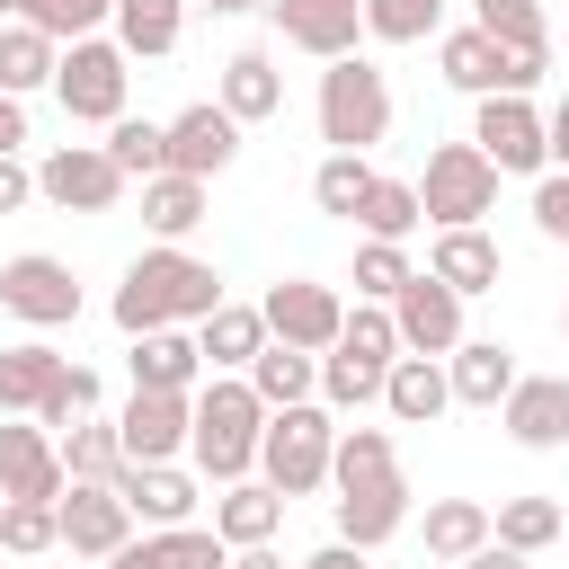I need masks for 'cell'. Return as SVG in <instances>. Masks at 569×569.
Segmentation results:
<instances>
[{"label": "cell", "mask_w": 569, "mask_h": 569, "mask_svg": "<svg viewBox=\"0 0 569 569\" xmlns=\"http://www.w3.org/2000/svg\"><path fill=\"white\" fill-rule=\"evenodd\" d=\"M267 18H276V36H284L293 53H311V62H338V53H356V36H365V9H356V0H267Z\"/></svg>", "instance_id": "e0dca14e"}, {"label": "cell", "mask_w": 569, "mask_h": 569, "mask_svg": "<svg viewBox=\"0 0 569 569\" xmlns=\"http://www.w3.org/2000/svg\"><path fill=\"white\" fill-rule=\"evenodd\" d=\"M445 18V0H365V36L373 44H427Z\"/></svg>", "instance_id": "7bdbcfd3"}, {"label": "cell", "mask_w": 569, "mask_h": 569, "mask_svg": "<svg viewBox=\"0 0 569 569\" xmlns=\"http://www.w3.org/2000/svg\"><path fill=\"white\" fill-rule=\"evenodd\" d=\"M391 329H400V356H453V347H462V293L418 267V276L391 293Z\"/></svg>", "instance_id": "7c38bea8"}, {"label": "cell", "mask_w": 569, "mask_h": 569, "mask_svg": "<svg viewBox=\"0 0 569 569\" xmlns=\"http://www.w3.org/2000/svg\"><path fill=\"white\" fill-rule=\"evenodd\" d=\"M560 533H569V507H560V498H498V507H489V542H507V551H525V560L551 551Z\"/></svg>", "instance_id": "1f68e13d"}, {"label": "cell", "mask_w": 569, "mask_h": 569, "mask_svg": "<svg viewBox=\"0 0 569 569\" xmlns=\"http://www.w3.org/2000/svg\"><path fill=\"white\" fill-rule=\"evenodd\" d=\"M62 542V516H53V498H0V551H18V560H44Z\"/></svg>", "instance_id": "f35d334b"}, {"label": "cell", "mask_w": 569, "mask_h": 569, "mask_svg": "<svg viewBox=\"0 0 569 569\" xmlns=\"http://www.w3.org/2000/svg\"><path fill=\"white\" fill-rule=\"evenodd\" d=\"M107 9H116V0H36V18H27V27H44L53 44H71V36H98V27H107Z\"/></svg>", "instance_id": "7dc6e473"}, {"label": "cell", "mask_w": 569, "mask_h": 569, "mask_svg": "<svg viewBox=\"0 0 569 569\" xmlns=\"http://www.w3.org/2000/svg\"><path fill=\"white\" fill-rule=\"evenodd\" d=\"M89 409H98V373H89V365H62V373H53V391L36 400V427H53V436H62V427H71V418H89Z\"/></svg>", "instance_id": "bcb514c9"}, {"label": "cell", "mask_w": 569, "mask_h": 569, "mask_svg": "<svg viewBox=\"0 0 569 569\" xmlns=\"http://www.w3.org/2000/svg\"><path fill=\"white\" fill-rule=\"evenodd\" d=\"M560 338H569V311H560Z\"/></svg>", "instance_id": "680465c9"}, {"label": "cell", "mask_w": 569, "mask_h": 569, "mask_svg": "<svg viewBox=\"0 0 569 569\" xmlns=\"http://www.w3.org/2000/svg\"><path fill=\"white\" fill-rule=\"evenodd\" d=\"M0 18H36V0H0Z\"/></svg>", "instance_id": "6f0895ef"}, {"label": "cell", "mask_w": 569, "mask_h": 569, "mask_svg": "<svg viewBox=\"0 0 569 569\" xmlns=\"http://www.w3.org/2000/svg\"><path fill=\"white\" fill-rule=\"evenodd\" d=\"M542 151H551V169H569V98L542 116Z\"/></svg>", "instance_id": "f907efd6"}, {"label": "cell", "mask_w": 569, "mask_h": 569, "mask_svg": "<svg viewBox=\"0 0 569 569\" xmlns=\"http://www.w3.org/2000/svg\"><path fill=\"white\" fill-rule=\"evenodd\" d=\"M222 569H284V560H276V542H249V551H231Z\"/></svg>", "instance_id": "11a10c76"}, {"label": "cell", "mask_w": 569, "mask_h": 569, "mask_svg": "<svg viewBox=\"0 0 569 569\" xmlns=\"http://www.w3.org/2000/svg\"><path fill=\"white\" fill-rule=\"evenodd\" d=\"M196 347H204V373H249V356L267 347V320H258V302H213L204 320H196Z\"/></svg>", "instance_id": "484cf974"}, {"label": "cell", "mask_w": 569, "mask_h": 569, "mask_svg": "<svg viewBox=\"0 0 569 569\" xmlns=\"http://www.w3.org/2000/svg\"><path fill=\"white\" fill-rule=\"evenodd\" d=\"M142 222H151V240H187L204 222V178H187V169L142 178Z\"/></svg>", "instance_id": "836d02e7"}, {"label": "cell", "mask_w": 569, "mask_h": 569, "mask_svg": "<svg viewBox=\"0 0 569 569\" xmlns=\"http://www.w3.org/2000/svg\"><path fill=\"white\" fill-rule=\"evenodd\" d=\"M107 160L142 187V178H160L169 169V124H151V116H116L107 124Z\"/></svg>", "instance_id": "74e56055"}, {"label": "cell", "mask_w": 569, "mask_h": 569, "mask_svg": "<svg viewBox=\"0 0 569 569\" xmlns=\"http://www.w3.org/2000/svg\"><path fill=\"white\" fill-rule=\"evenodd\" d=\"M27 196H36V169H27L18 151H0V213H18Z\"/></svg>", "instance_id": "681fc988"}, {"label": "cell", "mask_w": 569, "mask_h": 569, "mask_svg": "<svg viewBox=\"0 0 569 569\" xmlns=\"http://www.w3.org/2000/svg\"><path fill=\"white\" fill-rule=\"evenodd\" d=\"M480 542H489L480 498H427V560H471Z\"/></svg>", "instance_id": "d590c367"}, {"label": "cell", "mask_w": 569, "mask_h": 569, "mask_svg": "<svg viewBox=\"0 0 569 569\" xmlns=\"http://www.w3.org/2000/svg\"><path fill=\"white\" fill-rule=\"evenodd\" d=\"M453 569H533V560H525V551H507V542H480V551H471V560H453Z\"/></svg>", "instance_id": "db71d44e"}, {"label": "cell", "mask_w": 569, "mask_h": 569, "mask_svg": "<svg viewBox=\"0 0 569 569\" xmlns=\"http://www.w3.org/2000/svg\"><path fill=\"white\" fill-rule=\"evenodd\" d=\"M258 427H267V400L249 391V373H213L196 391V427H187V462L222 489V480H249L258 471Z\"/></svg>", "instance_id": "3957f363"}, {"label": "cell", "mask_w": 569, "mask_h": 569, "mask_svg": "<svg viewBox=\"0 0 569 569\" xmlns=\"http://www.w3.org/2000/svg\"><path fill=\"white\" fill-rule=\"evenodd\" d=\"M53 36L44 27H27V18H0V89L9 98H36V89H53Z\"/></svg>", "instance_id": "d6a6232c"}, {"label": "cell", "mask_w": 569, "mask_h": 569, "mask_svg": "<svg viewBox=\"0 0 569 569\" xmlns=\"http://www.w3.org/2000/svg\"><path fill=\"white\" fill-rule=\"evenodd\" d=\"M71 356H53L44 338H18V347H0V418H36V400L53 391V373H62Z\"/></svg>", "instance_id": "4dcf8cb0"}, {"label": "cell", "mask_w": 569, "mask_h": 569, "mask_svg": "<svg viewBox=\"0 0 569 569\" xmlns=\"http://www.w3.org/2000/svg\"><path fill=\"white\" fill-rule=\"evenodd\" d=\"M356 9H365V0H356Z\"/></svg>", "instance_id": "91938a15"}, {"label": "cell", "mask_w": 569, "mask_h": 569, "mask_svg": "<svg viewBox=\"0 0 569 569\" xmlns=\"http://www.w3.org/2000/svg\"><path fill=\"white\" fill-rule=\"evenodd\" d=\"M213 107H222L231 124L284 116V71H276V53H267V44H240V53L222 62V80H213Z\"/></svg>", "instance_id": "ffe728a7"}, {"label": "cell", "mask_w": 569, "mask_h": 569, "mask_svg": "<svg viewBox=\"0 0 569 569\" xmlns=\"http://www.w3.org/2000/svg\"><path fill=\"white\" fill-rule=\"evenodd\" d=\"M382 409H391L400 427H436V418L453 409L445 356H391V373H382Z\"/></svg>", "instance_id": "d4e9b609"}, {"label": "cell", "mask_w": 569, "mask_h": 569, "mask_svg": "<svg viewBox=\"0 0 569 569\" xmlns=\"http://www.w3.org/2000/svg\"><path fill=\"white\" fill-rule=\"evenodd\" d=\"M311 116H320V142H329V151H373V142L391 133V80H382L365 53H338V62H320Z\"/></svg>", "instance_id": "5b68a950"}, {"label": "cell", "mask_w": 569, "mask_h": 569, "mask_svg": "<svg viewBox=\"0 0 569 569\" xmlns=\"http://www.w3.org/2000/svg\"><path fill=\"white\" fill-rule=\"evenodd\" d=\"M365 187H373V160H365V151H329V160L311 169V204H320V213H338V222L365 204Z\"/></svg>", "instance_id": "ab89813d"}, {"label": "cell", "mask_w": 569, "mask_h": 569, "mask_svg": "<svg viewBox=\"0 0 569 569\" xmlns=\"http://www.w3.org/2000/svg\"><path fill=\"white\" fill-rule=\"evenodd\" d=\"M436 71H445L462 98H498V89H507V44L480 36V27H453V36H436Z\"/></svg>", "instance_id": "4316f807"}, {"label": "cell", "mask_w": 569, "mask_h": 569, "mask_svg": "<svg viewBox=\"0 0 569 569\" xmlns=\"http://www.w3.org/2000/svg\"><path fill=\"white\" fill-rule=\"evenodd\" d=\"M338 347H347L356 365H373V373H391V356H400V329H391V302H356V311L338 320Z\"/></svg>", "instance_id": "60d3db41"}, {"label": "cell", "mask_w": 569, "mask_h": 569, "mask_svg": "<svg viewBox=\"0 0 569 569\" xmlns=\"http://www.w3.org/2000/svg\"><path fill=\"white\" fill-rule=\"evenodd\" d=\"M320 400H329V409H365V400H382V373L356 365L347 347H329V356H320Z\"/></svg>", "instance_id": "f6af8a7d"}, {"label": "cell", "mask_w": 569, "mask_h": 569, "mask_svg": "<svg viewBox=\"0 0 569 569\" xmlns=\"http://www.w3.org/2000/svg\"><path fill=\"white\" fill-rule=\"evenodd\" d=\"M533 231L542 240H569V169H542L533 178Z\"/></svg>", "instance_id": "c3c4849f"}, {"label": "cell", "mask_w": 569, "mask_h": 569, "mask_svg": "<svg viewBox=\"0 0 569 569\" xmlns=\"http://www.w3.org/2000/svg\"><path fill=\"white\" fill-rule=\"evenodd\" d=\"M18 142H27V98L0 89V151H18Z\"/></svg>", "instance_id": "f5cc1de1"}, {"label": "cell", "mask_w": 569, "mask_h": 569, "mask_svg": "<svg viewBox=\"0 0 569 569\" xmlns=\"http://www.w3.org/2000/svg\"><path fill=\"white\" fill-rule=\"evenodd\" d=\"M409 187H418V213L436 231H462V222L498 213V169L480 160V142H436L427 151V178H409Z\"/></svg>", "instance_id": "52a82bcc"}, {"label": "cell", "mask_w": 569, "mask_h": 569, "mask_svg": "<svg viewBox=\"0 0 569 569\" xmlns=\"http://www.w3.org/2000/svg\"><path fill=\"white\" fill-rule=\"evenodd\" d=\"M284 507H293V498H276L267 480H222V498H213V533H222L231 551H249V542H276Z\"/></svg>", "instance_id": "83f0119b"}, {"label": "cell", "mask_w": 569, "mask_h": 569, "mask_svg": "<svg viewBox=\"0 0 569 569\" xmlns=\"http://www.w3.org/2000/svg\"><path fill=\"white\" fill-rule=\"evenodd\" d=\"M293 569H365V551H356V542H320V551H302Z\"/></svg>", "instance_id": "816d5d0a"}, {"label": "cell", "mask_w": 569, "mask_h": 569, "mask_svg": "<svg viewBox=\"0 0 569 569\" xmlns=\"http://www.w3.org/2000/svg\"><path fill=\"white\" fill-rule=\"evenodd\" d=\"M124 187H133V178L107 160V142H53V151L36 160V196H44L53 213H116Z\"/></svg>", "instance_id": "ba28073f"}, {"label": "cell", "mask_w": 569, "mask_h": 569, "mask_svg": "<svg viewBox=\"0 0 569 569\" xmlns=\"http://www.w3.org/2000/svg\"><path fill=\"white\" fill-rule=\"evenodd\" d=\"M53 516H62V551H80V560H107V551L133 533V507H124L107 480H62Z\"/></svg>", "instance_id": "2e32d148"}, {"label": "cell", "mask_w": 569, "mask_h": 569, "mask_svg": "<svg viewBox=\"0 0 569 569\" xmlns=\"http://www.w3.org/2000/svg\"><path fill=\"white\" fill-rule=\"evenodd\" d=\"M329 453H338V418H329V400L267 409V427H258V480H267L276 498H311V489H329Z\"/></svg>", "instance_id": "277c9868"}, {"label": "cell", "mask_w": 569, "mask_h": 569, "mask_svg": "<svg viewBox=\"0 0 569 569\" xmlns=\"http://www.w3.org/2000/svg\"><path fill=\"white\" fill-rule=\"evenodd\" d=\"M124 365H133V391H196V382H204L196 329H142Z\"/></svg>", "instance_id": "603a6c76"}, {"label": "cell", "mask_w": 569, "mask_h": 569, "mask_svg": "<svg viewBox=\"0 0 569 569\" xmlns=\"http://www.w3.org/2000/svg\"><path fill=\"white\" fill-rule=\"evenodd\" d=\"M222 560H231V542L213 525H142L107 551V569H222Z\"/></svg>", "instance_id": "ac0fdd59"}, {"label": "cell", "mask_w": 569, "mask_h": 569, "mask_svg": "<svg viewBox=\"0 0 569 569\" xmlns=\"http://www.w3.org/2000/svg\"><path fill=\"white\" fill-rule=\"evenodd\" d=\"M329 507H338V542L356 551H382L400 525H409V480H400V445L391 427H338V453H329Z\"/></svg>", "instance_id": "6da1fadb"}, {"label": "cell", "mask_w": 569, "mask_h": 569, "mask_svg": "<svg viewBox=\"0 0 569 569\" xmlns=\"http://www.w3.org/2000/svg\"><path fill=\"white\" fill-rule=\"evenodd\" d=\"M498 427L525 453H560L569 445V373H516L507 400H498Z\"/></svg>", "instance_id": "5bb4252c"}, {"label": "cell", "mask_w": 569, "mask_h": 569, "mask_svg": "<svg viewBox=\"0 0 569 569\" xmlns=\"http://www.w3.org/2000/svg\"><path fill=\"white\" fill-rule=\"evenodd\" d=\"M471 27H480V36H498L507 53H525V44H551V27H542V0H471Z\"/></svg>", "instance_id": "ee69618b"}, {"label": "cell", "mask_w": 569, "mask_h": 569, "mask_svg": "<svg viewBox=\"0 0 569 569\" xmlns=\"http://www.w3.org/2000/svg\"><path fill=\"white\" fill-rule=\"evenodd\" d=\"M347 222H356L365 240H409L427 213H418V187H409V178H373V187H365V204H356Z\"/></svg>", "instance_id": "8d00e7d4"}, {"label": "cell", "mask_w": 569, "mask_h": 569, "mask_svg": "<svg viewBox=\"0 0 569 569\" xmlns=\"http://www.w3.org/2000/svg\"><path fill=\"white\" fill-rule=\"evenodd\" d=\"M53 453H62V471L71 480H116V462H124V445H116V418H71L62 436H53Z\"/></svg>", "instance_id": "e575fe53"}, {"label": "cell", "mask_w": 569, "mask_h": 569, "mask_svg": "<svg viewBox=\"0 0 569 569\" xmlns=\"http://www.w3.org/2000/svg\"><path fill=\"white\" fill-rule=\"evenodd\" d=\"M445 382H453V409H498L507 382H516V347L507 338H462L445 356Z\"/></svg>", "instance_id": "cb8c5ba5"}, {"label": "cell", "mask_w": 569, "mask_h": 569, "mask_svg": "<svg viewBox=\"0 0 569 569\" xmlns=\"http://www.w3.org/2000/svg\"><path fill=\"white\" fill-rule=\"evenodd\" d=\"M187 9H196V0H116V9H107V27H116V44H124L133 62H160V53H178Z\"/></svg>", "instance_id": "f1b7e54d"}, {"label": "cell", "mask_w": 569, "mask_h": 569, "mask_svg": "<svg viewBox=\"0 0 569 569\" xmlns=\"http://www.w3.org/2000/svg\"><path fill=\"white\" fill-rule=\"evenodd\" d=\"M107 489L133 507V525H196V507H204V489H196L187 462H116Z\"/></svg>", "instance_id": "9a60e30c"}, {"label": "cell", "mask_w": 569, "mask_h": 569, "mask_svg": "<svg viewBox=\"0 0 569 569\" xmlns=\"http://www.w3.org/2000/svg\"><path fill=\"white\" fill-rule=\"evenodd\" d=\"M258 320H267V338H284V347H302V356H329L347 302H338V284H320V276H276L267 302H258Z\"/></svg>", "instance_id": "30bf717a"}, {"label": "cell", "mask_w": 569, "mask_h": 569, "mask_svg": "<svg viewBox=\"0 0 569 569\" xmlns=\"http://www.w3.org/2000/svg\"><path fill=\"white\" fill-rule=\"evenodd\" d=\"M231 160H240V124H231L213 98H196L187 116H169V169H187V178H204V187H213Z\"/></svg>", "instance_id": "d6986e66"}, {"label": "cell", "mask_w": 569, "mask_h": 569, "mask_svg": "<svg viewBox=\"0 0 569 569\" xmlns=\"http://www.w3.org/2000/svg\"><path fill=\"white\" fill-rule=\"evenodd\" d=\"M124 89H133V53L116 36H71L53 53V98L71 124H116L124 116Z\"/></svg>", "instance_id": "8992f818"}, {"label": "cell", "mask_w": 569, "mask_h": 569, "mask_svg": "<svg viewBox=\"0 0 569 569\" xmlns=\"http://www.w3.org/2000/svg\"><path fill=\"white\" fill-rule=\"evenodd\" d=\"M196 9H213V18H240V9H267V0H196Z\"/></svg>", "instance_id": "9f6ffc18"}, {"label": "cell", "mask_w": 569, "mask_h": 569, "mask_svg": "<svg viewBox=\"0 0 569 569\" xmlns=\"http://www.w3.org/2000/svg\"><path fill=\"white\" fill-rule=\"evenodd\" d=\"M62 453H53V427H36V418H18V427H0V498H62Z\"/></svg>", "instance_id": "44dd1931"}, {"label": "cell", "mask_w": 569, "mask_h": 569, "mask_svg": "<svg viewBox=\"0 0 569 569\" xmlns=\"http://www.w3.org/2000/svg\"><path fill=\"white\" fill-rule=\"evenodd\" d=\"M409 276V240H356V302H391Z\"/></svg>", "instance_id": "b9f144b4"}, {"label": "cell", "mask_w": 569, "mask_h": 569, "mask_svg": "<svg viewBox=\"0 0 569 569\" xmlns=\"http://www.w3.org/2000/svg\"><path fill=\"white\" fill-rule=\"evenodd\" d=\"M213 302H222V276H213L204 258H187L178 240H160V249H142V258L124 267V284H116V329H124V338H142V329H196Z\"/></svg>", "instance_id": "7a4b0ae2"}, {"label": "cell", "mask_w": 569, "mask_h": 569, "mask_svg": "<svg viewBox=\"0 0 569 569\" xmlns=\"http://www.w3.org/2000/svg\"><path fill=\"white\" fill-rule=\"evenodd\" d=\"M187 427H196V391H133V400L116 409L124 462H178V453H187Z\"/></svg>", "instance_id": "4fadbf2b"}, {"label": "cell", "mask_w": 569, "mask_h": 569, "mask_svg": "<svg viewBox=\"0 0 569 569\" xmlns=\"http://www.w3.org/2000/svg\"><path fill=\"white\" fill-rule=\"evenodd\" d=\"M0 311L27 320V329H71L80 320V276L62 258H44V249H18L0 267Z\"/></svg>", "instance_id": "9c48e42d"}, {"label": "cell", "mask_w": 569, "mask_h": 569, "mask_svg": "<svg viewBox=\"0 0 569 569\" xmlns=\"http://www.w3.org/2000/svg\"><path fill=\"white\" fill-rule=\"evenodd\" d=\"M249 391H258L267 409H293V400H320V356H302V347H284V338H267V347L249 356Z\"/></svg>", "instance_id": "f546056e"}, {"label": "cell", "mask_w": 569, "mask_h": 569, "mask_svg": "<svg viewBox=\"0 0 569 569\" xmlns=\"http://www.w3.org/2000/svg\"><path fill=\"white\" fill-rule=\"evenodd\" d=\"M427 276H436V284H453V293L471 302V293H498L507 258H498V240H489L480 222H462V231H436V249H427Z\"/></svg>", "instance_id": "7402d4cb"}, {"label": "cell", "mask_w": 569, "mask_h": 569, "mask_svg": "<svg viewBox=\"0 0 569 569\" xmlns=\"http://www.w3.org/2000/svg\"><path fill=\"white\" fill-rule=\"evenodd\" d=\"M471 142H480V160H489L498 178H507V169H551V151H542V107L516 98V89H498V98L471 107Z\"/></svg>", "instance_id": "8fae6325"}]
</instances>
